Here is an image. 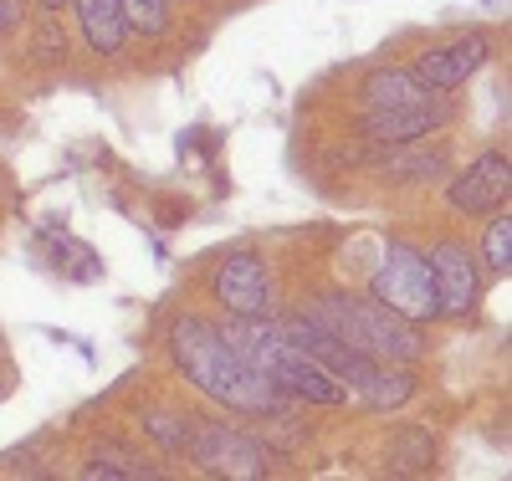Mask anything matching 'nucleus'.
Instances as JSON below:
<instances>
[{
	"label": "nucleus",
	"mask_w": 512,
	"mask_h": 481,
	"mask_svg": "<svg viewBox=\"0 0 512 481\" xmlns=\"http://www.w3.org/2000/svg\"><path fill=\"white\" fill-rule=\"evenodd\" d=\"M369 297L384 302L390 313L410 318V323H431L441 318L436 308V282H431V256H420L415 246H384V261L369 277Z\"/></svg>",
	"instance_id": "3"
},
{
	"label": "nucleus",
	"mask_w": 512,
	"mask_h": 481,
	"mask_svg": "<svg viewBox=\"0 0 512 481\" xmlns=\"http://www.w3.org/2000/svg\"><path fill=\"white\" fill-rule=\"evenodd\" d=\"M41 6H47V11H57V6H62V0H41Z\"/></svg>",
	"instance_id": "18"
},
{
	"label": "nucleus",
	"mask_w": 512,
	"mask_h": 481,
	"mask_svg": "<svg viewBox=\"0 0 512 481\" xmlns=\"http://www.w3.org/2000/svg\"><path fill=\"white\" fill-rule=\"evenodd\" d=\"M338 343H349L354 354H369L379 364H415L425 354V338L420 323L390 313L384 302L374 297H349V292H328L308 308Z\"/></svg>",
	"instance_id": "2"
},
{
	"label": "nucleus",
	"mask_w": 512,
	"mask_h": 481,
	"mask_svg": "<svg viewBox=\"0 0 512 481\" xmlns=\"http://www.w3.org/2000/svg\"><path fill=\"white\" fill-rule=\"evenodd\" d=\"M16 26V0H0V36Z\"/></svg>",
	"instance_id": "17"
},
{
	"label": "nucleus",
	"mask_w": 512,
	"mask_h": 481,
	"mask_svg": "<svg viewBox=\"0 0 512 481\" xmlns=\"http://www.w3.org/2000/svg\"><path fill=\"white\" fill-rule=\"evenodd\" d=\"M487 57H492V41L472 31V36H456V41H446V47L425 52V57L415 62V77L431 87V93H451V87H461Z\"/></svg>",
	"instance_id": "9"
},
{
	"label": "nucleus",
	"mask_w": 512,
	"mask_h": 481,
	"mask_svg": "<svg viewBox=\"0 0 512 481\" xmlns=\"http://www.w3.org/2000/svg\"><path fill=\"white\" fill-rule=\"evenodd\" d=\"M144 435H149V441H159L164 451H185L190 420H185V415H164V410H149V415H144Z\"/></svg>",
	"instance_id": "14"
},
{
	"label": "nucleus",
	"mask_w": 512,
	"mask_h": 481,
	"mask_svg": "<svg viewBox=\"0 0 512 481\" xmlns=\"http://www.w3.org/2000/svg\"><path fill=\"white\" fill-rule=\"evenodd\" d=\"M82 476H93V481H154L159 471L154 466H144L139 456H123V451H93L88 456V466H82Z\"/></svg>",
	"instance_id": "12"
},
{
	"label": "nucleus",
	"mask_w": 512,
	"mask_h": 481,
	"mask_svg": "<svg viewBox=\"0 0 512 481\" xmlns=\"http://www.w3.org/2000/svg\"><path fill=\"white\" fill-rule=\"evenodd\" d=\"M431 282H436V308L441 318H466L477 308V297H482V277H477V261L466 246L446 241L431 251Z\"/></svg>",
	"instance_id": "8"
},
{
	"label": "nucleus",
	"mask_w": 512,
	"mask_h": 481,
	"mask_svg": "<svg viewBox=\"0 0 512 481\" xmlns=\"http://www.w3.org/2000/svg\"><path fill=\"white\" fill-rule=\"evenodd\" d=\"M118 11L134 36H159L169 26V0H118Z\"/></svg>",
	"instance_id": "13"
},
{
	"label": "nucleus",
	"mask_w": 512,
	"mask_h": 481,
	"mask_svg": "<svg viewBox=\"0 0 512 481\" xmlns=\"http://www.w3.org/2000/svg\"><path fill=\"white\" fill-rule=\"evenodd\" d=\"M451 123V103H441L436 93L420 98V103H400V108H384V113H364V139L374 144H420L431 139L436 128Z\"/></svg>",
	"instance_id": "7"
},
{
	"label": "nucleus",
	"mask_w": 512,
	"mask_h": 481,
	"mask_svg": "<svg viewBox=\"0 0 512 481\" xmlns=\"http://www.w3.org/2000/svg\"><path fill=\"white\" fill-rule=\"evenodd\" d=\"M185 451L205 476H231V481H262L267 476V446L231 425H190Z\"/></svg>",
	"instance_id": "4"
},
{
	"label": "nucleus",
	"mask_w": 512,
	"mask_h": 481,
	"mask_svg": "<svg viewBox=\"0 0 512 481\" xmlns=\"http://www.w3.org/2000/svg\"><path fill=\"white\" fill-rule=\"evenodd\" d=\"M364 113H384V108H400V103H420V98H431V87H425L415 72H395V67H384L364 82Z\"/></svg>",
	"instance_id": "11"
},
{
	"label": "nucleus",
	"mask_w": 512,
	"mask_h": 481,
	"mask_svg": "<svg viewBox=\"0 0 512 481\" xmlns=\"http://www.w3.org/2000/svg\"><path fill=\"white\" fill-rule=\"evenodd\" d=\"M507 190H512V159L507 154H482L477 164H466L446 185V200L461 215H492V210L507 205Z\"/></svg>",
	"instance_id": "6"
},
{
	"label": "nucleus",
	"mask_w": 512,
	"mask_h": 481,
	"mask_svg": "<svg viewBox=\"0 0 512 481\" xmlns=\"http://www.w3.org/2000/svg\"><path fill=\"white\" fill-rule=\"evenodd\" d=\"M169 354H175L180 374L200 389L205 400H216L236 415H277L282 410V389L246 369V359L231 348V338L205 323V318H180L169 328Z\"/></svg>",
	"instance_id": "1"
},
{
	"label": "nucleus",
	"mask_w": 512,
	"mask_h": 481,
	"mask_svg": "<svg viewBox=\"0 0 512 481\" xmlns=\"http://www.w3.org/2000/svg\"><path fill=\"white\" fill-rule=\"evenodd\" d=\"M482 251H487V267L507 277V267H512V221H507V210H502L497 221L487 226V241H482Z\"/></svg>",
	"instance_id": "15"
},
{
	"label": "nucleus",
	"mask_w": 512,
	"mask_h": 481,
	"mask_svg": "<svg viewBox=\"0 0 512 481\" xmlns=\"http://www.w3.org/2000/svg\"><path fill=\"white\" fill-rule=\"evenodd\" d=\"M216 297L231 318H267L272 313V272L256 251H236L216 272Z\"/></svg>",
	"instance_id": "5"
},
{
	"label": "nucleus",
	"mask_w": 512,
	"mask_h": 481,
	"mask_svg": "<svg viewBox=\"0 0 512 481\" xmlns=\"http://www.w3.org/2000/svg\"><path fill=\"white\" fill-rule=\"evenodd\" d=\"M72 6H77V26H82V36H88V47H93L98 57L123 52L128 26H123L118 0H72Z\"/></svg>",
	"instance_id": "10"
},
{
	"label": "nucleus",
	"mask_w": 512,
	"mask_h": 481,
	"mask_svg": "<svg viewBox=\"0 0 512 481\" xmlns=\"http://www.w3.org/2000/svg\"><path fill=\"white\" fill-rule=\"evenodd\" d=\"M395 471H425L431 466V435H420V430H405L400 435V451L390 456Z\"/></svg>",
	"instance_id": "16"
}]
</instances>
